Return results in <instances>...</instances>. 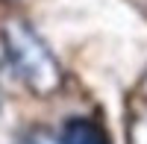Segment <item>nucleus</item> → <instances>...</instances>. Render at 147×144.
<instances>
[{
  "label": "nucleus",
  "instance_id": "1",
  "mask_svg": "<svg viewBox=\"0 0 147 144\" xmlns=\"http://www.w3.org/2000/svg\"><path fill=\"white\" fill-rule=\"evenodd\" d=\"M0 41L6 47L12 74H15L35 97H50V94H56L62 88V82H65L62 65H59V59L53 56V50L44 44V38L27 21L9 18L3 24Z\"/></svg>",
  "mask_w": 147,
  "mask_h": 144
},
{
  "label": "nucleus",
  "instance_id": "2",
  "mask_svg": "<svg viewBox=\"0 0 147 144\" xmlns=\"http://www.w3.org/2000/svg\"><path fill=\"white\" fill-rule=\"evenodd\" d=\"M62 144H109V135L103 133L100 124L88 121V118H71L62 127Z\"/></svg>",
  "mask_w": 147,
  "mask_h": 144
},
{
  "label": "nucleus",
  "instance_id": "3",
  "mask_svg": "<svg viewBox=\"0 0 147 144\" xmlns=\"http://www.w3.org/2000/svg\"><path fill=\"white\" fill-rule=\"evenodd\" d=\"M127 141L129 144H147V97L132 109L127 124Z\"/></svg>",
  "mask_w": 147,
  "mask_h": 144
},
{
  "label": "nucleus",
  "instance_id": "4",
  "mask_svg": "<svg viewBox=\"0 0 147 144\" xmlns=\"http://www.w3.org/2000/svg\"><path fill=\"white\" fill-rule=\"evenodd\" d=\"M18 144H62V141H59V135H53L50 129H44V127H32V129H27V133L21 135Z\"/></svg>",
  "mask_w": 147,
  "mask_h": 144
},
{
  "label": "nucleus",
  "instance_id": "5",
  "mask_svg": "<svg viewBox=\"0 0 147 144\" xmlns=\"http://www.w3.org/2000/svg\"><path fill=\"white\" fill-rule=\"evenodd\" d=\"M144 85H147V77H144Z\"/></svg>",
  "mask_w": 147,
  "mask_h": 144
},
{
  "label": "nucleus",
  "instance_id": "6",
  "mask_svg": "<svg viewBox=\"0 0 147 144\" xmlns=\"http://www.w3.org/2000/svg\"><path fill=\"white\" fill-rule=\"evenodd\" d=\"M0 106H3V100H0Z\"/></svg>",
  "mask_w": 147,
  "mask_h": 144
}]
</instances>
